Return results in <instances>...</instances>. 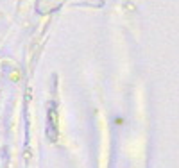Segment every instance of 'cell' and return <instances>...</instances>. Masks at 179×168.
I'll use <instances>...</instances> for the list:
<instances>
[{
  "instance_id": "obj_1",
  "label": "cell",
  "mask_w": 179,
  "mask_h": 168,
  "mask_svg": "<svg viewBox=\"0 0 179 168\" xmlns=\"http://www.w3.org/2000/svg\"><path fill=\"white\" fill-rule=\"evenodd\" d=\"M47 136L50 141H56L59 136V129H57V111H56V104L50 102L48 104V113H47Z\"/></svg>"
}]
</instances>
